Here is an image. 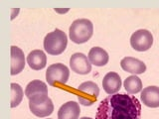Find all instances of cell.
I'll use <instances>...</instances> for the list:
<instances>
[{"label": "cell", "mask_w": 159, "mask_h": 119, "mask_svg": "<svg viewBox=\"0 0 159 119\" xmlns=\"http://www.w3.org/2000/svg\"><path fill=\"white\" fill-rule=\"evenodd\" d=\"M11 11H12V13H11V20H13V19L18 15V13H19V11H20V9H19V8H12V9H11Z\"/></svg>", "instance_id": "obj_20"}, {"label": "cell", "mask_w": 159, "mask_h": 119, "mask_svg": "<svg viewBox=\"0 0 159 119\" xmlns=\"http://www.w3.org/2000/svg\"><path fill=\"white\" fill-rule=\"evenodd\" d=\"M153 35L146 29H139L130 37V45L137 52L148 51L153 45Z\"/></svg>", "instance_id": "obj_7"}, {"label": "cell", "mask_w": 159, "mask_h": 119, "mask_svg": "<svg viewBox=\"0 0 159 119\" xmlns=\"http://www.w3.org/2000/svg\"><path fill=\"white\" fill-rule=\"evenodd\" d=\"M54 11L60 13V14H65L70 11V8H65V9H60V8H54Z\"/></svg>", "instance_id": "obj_19"}, {"label": "cell", "mask_w": 159, "mask_h": 119, "mask_svg": "<svg viewBox=\"0 0 159 119\" xmlns=\"http://www.w3.org/2000/svg\"><path fill=\"white\" fill-rule=\"evenodd\" d=\"M78 100L84 106H91L99 95V87L93 82H84L77 89Z\"/></svg>", "instance_id": "obj_6"}, {"label": "cell", "mask_w": 159, "mask_h": 119, "mask_svg": "<svg viewBox=\"0 0 159 119\" xmlns=\"http://www.w3.org/2000/svg\"><path fill=\"white\" fill-rule=\"evenodd\" d=\"M28 66L34 71H40L47 64V56L42 50H34L27 56Z\"/></svg>", "instance_id": "obj_14"}, {"label": "cell", "mask_w": 159, "mask_h": 119, "mask_svg": "<svg viewBox=\"0 0 159 119\" xmlns=\"http://www.w3.org/2000/svg\"><path fill=\"white\" fill-rule=\"evenodd\" d=\"M10 88H11V102H10V106L14 108L17 107L21 103L24 96V91L21 86L15 82H12L10 84Z\"/></svg>", "instance_id": "obj_18"}, {"label": "cell", "mask_w": 159, "mask_h": 119, "mask_svg": "<svg viewBox=\"0 0 159 119\" xmlns=\"http://www.w3.org/2000/svg\"><path fill=\"white\" fill-rule=\"evenodd\" d=\"M121 78L117 73L109 72L102 79V87L103 90L109 95L117 93L121 88Z\"/></svg>", "instance_id": "obj_10"}, {"label": "cell", "mask_w": 159, "mask_h": 119, "mask_svg": "<svg viewBox=\"0 0 159 119\" xmlns=\"http://www.w3.org/2000/svg\"><path fill=\"white\" fill-rule=\"evenodd\" d=\"M68 45V37L66 33L60 29L48 33L44 38V49L49 55L57 56L64 53Z\"/></svg>", "instance_id": "obj_3"}, {"label": "cell", "mask_w": 159, "mask_h": 119, "mask_svg": "<svg viewBox=\"0 0 159 119\" xmlns=\"http://www.w3.org/2000/svg\"><path fill=\"white\" fill-rule=\"evenodd\" d=\"M123 86L125 91L128 94H131V95L132 94H136L138 92H141V90L143 89L141 79L137 76H134V74L124 79Z\"/></svg>", "instance_id": "obj_16"}, {"label": "cell", "mask_w": 159, "mask_h": 119, "mask_svg": "<svg viewBox=\"0 0 159 119\" xmlns=\"http://www.w3.org/2000/svg\"><path fill=\"white\" fill-rule=\"evenodd\" d=\"M140 100L147 107H159V86H150L144 87L140 93Z\"/></svg>", "instance_id": "obj_9"}, {"label": "cell", "mask_w": 159, "mask_h": 119, "mask_svg": "<svg viewBox=\"0 0 159 119\" xmlns=\"http://www.w3.org/2000/svg\"><path fill=\"white\" fill-rule=\"evenodd\" d=\"M71 69L78 74H88L92 72V64L83 53H75L70 58Z\"/></svg>", "instance_id": "obj_8"}, {"label": "cell", "mask_w": 159, "mask_h": 119, "mask_svg": "<svg viewBox=\"0 0 159 119\" xmlns=\"http://www.w3.org/2000/svg\"><path fill=\"white\" fill-rule=\"evenodd\" d=\"M25 68V56L23 51L17 46H11V76H16Z\"/></svg>", "instance_id": "obj_12"}, {"label": "cell", "mask_w": 159, "mask_h": 119, "mask_svg": "<svg viewBox=\"0 0 159 119\" xmlns=\"http://www.w3.org/2000/svg\"><path fill=\"white\" fill-rule=\"evenodd\" d=\"M96 119H141V103L128 93L108 95L98 104Z\"/></svg>", "instance_id": "obj_1"}, {"label": "cell", "mask_w": 159, "mask_h": 119, "mask_svg": "<svg viewBox=\"0 0 159 119\" xmlns=\"http://www.w3.org/2000/svg\"><path fill=\"white\" fill-rule=\"evenodd\" d=\"M93 34V24L91 20L77 19L69 28V37L74 43L84 44L92 38Z\"/></svg>", "instance_id": "obj_2"}, {"label": "cell", "mask_w": 159, "mask_h": 119, "mask_svg": "<svg viewBox=\"0 0 159 119\" xmlns=\"http://www.w3.org/2000/svg\"><path fill=\"white\" fill-rule=\"evenodd\" d=\"M70 77V69L64 64H53L46 72V81L52 86L66 84Z\"/></svg>", "instance_id": "obj_5"}, {"label": "cell", "mask_w": 159, "mask_h": 119, "mask_svg": "<svg viewBox=\"0 0 159 119\" xmlns=\"http://www.w3.org/2000/svg\"><path fill=\"white\" fill-rule=\"evenodd\" d=\"M80 119H93V118H91V117H86V116H84V117H81Z\"/></svg>", "instance_id": "obj_21"}, {"label": "cell", "mask_w": 159, "mask_h": 119, "mask_svg": "<svg viewBox=\"0 0 159 119\" xmlns=\"http://www.w3.org/2000/svg\"><path fill=\"white\" fill-rule=\"evenodd\" d=\"M81 108L76 101H68L60 107L58 111V119H80Z\"/></svg>", "instance_id": "obj_13"}, {"label": "cell", "mask_w": 159, "mask_h": 119, "mask_svg": "<svg viewBox=\"0 0 159 119\" xmlns=\"http://www.w3.org/2000/svg\"><path fill=\"white\" fill-rule=\"evenodd\" d=\"M37 93L48 94V87L44 82L39 81V79H35V81L30 82L27 84L26 88H25V95L30 98Z\"/></svg>", "instance_id": "obj_17"}, {"label": "cell", "mask_w": 159, "mask_h": 119, "mask_svg": "<svg viewBox=\"0 0 159 119\" xmlns=\"http://www.w3.org/2000/svg\"><path fill=\"white\" fill-rule=\"evenodd\" d=\"M88 58L92 64L96 67H103L108 63L109 56L106 50L101 47H93L89 50Z\"/></svg>", "instance_id": "obj_15"}, {"label": "cell", "mask_w": 159, "mask_h": 119, "mask_svg": "<svg viewBox=\"0 0 159 119\" xmlns=\"http://www.w3.org/2000/svg\"><path fill=\"white\" fill-rule=\"evenodd\" d=\"M120 67L124 72L130 73L134 76L142 74L146 72V64L136 58L125 57L121 60Z\"/></svg>", "instance_id": "obj_11"}, {"label": "cell", "mask_w": 159, "mask_h": 119, "mask_svg": "<svg viewBox=\"0 0 159 119\" xmlns=\"http://www.w3.org/2000/svg\"><path fill=\"white\" fill-rule=\"evenodd\" d=\"M29 108L37 117H47L54 111V104L48 94L37 93L29 98Z\"/></svg>", "instance_id": "obj_4"}]
</instances>
